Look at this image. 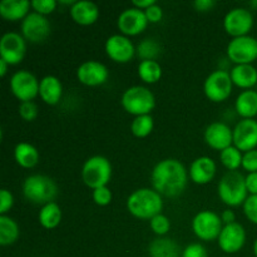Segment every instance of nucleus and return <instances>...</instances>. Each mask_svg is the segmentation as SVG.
<instances>
[{
    "mask_svg": "<svg viewBox=\"0 0 257 257\" xmlns=\"http://www.w3.org/2000/svg\"><path fill=\"white\" fill-rule=\"evenodd\" d=\"M188 172L181 161L166 158L153 167L151 183L153 190L165 197H178L187 187Z\"/></svg>",
    "mask_w": 257,
    "mask_h": 257,
    "instance_id": "nucleus-1",
    "label": "nucleus"
},
{
    "mask_svg": "<svg viewBox=\"0 0 257 257\" xmlns=\"http://www.w3.org/2000/svg\"><path fill=\"white\" fill-rule=\"evenodd\" d=\"M127 210L136 218L151 220L155 216L162 213V196L153 188H138L128 196Z\"/></svg>",
    "mask_w": 257,
    "mask_h": 257,
    "instance_id": "nucleus-2",
    "label": "nucleus"
},
{
    "mask_svg": "<svg viewBox=\"0 0 257 257\" xmlns=\"http://www.w3.org/2000/svg\"><path fill=\"white\" fill-rule=\"evenodd\" d=\"M58 185L53 178L45 175H32L23 182V195L35 205L54 202L58 196Z\"/></svg>",
    "mask_w": 257,
    "mask_h": 257,
    "instance_id": "nucleus-3",
    "label": "nucleus"
},
{
    "mask_svg": "<svg viewBox=\"0 0 257 257\" xmlns=\"http://www.w3.org/2000/svg\"><path fill=\"white\" fill-rule=\"evenodd\" d=\"M220 200L230 207H237L247 200L246 177L238 171H227L217 186Z\"/></svg>",
    "mask_w": 257,
    "mask_h": 257,
    "instance_id": "nucleus-4",
    "label": "nucleus"
},
{
    "mask_svg": "<svg viewBox=\"0 0 257 257\" xmlns=\"http://www.w3.org/2000/svg\"><path fill=\"white\" fill-rule=\"evenodd\" d=\"M120 103L124 110L130 114L138 115L151 114L156 107V97L152 90L143 85H133L123 92Z\"/></svg>",
    "mask_w": 257,
    "mask_h": 257,
    "instance_id": "nucleus-5",
    "label": "nucleus"
},
{
    "mask_svg": "<svg viewBox=\"0 0 257 257\" xmlns=\"http://www.w3.org/2000/svg\"><path fill=\"white\" fill-rule=\"evenodd\" d=\"M82 180L92 190L104 187L112 178V165L104 156H93L82 167Z\"/></svg>",
    "mask_w": 257,
    "mask_h": 257,
    "instance_id": "nucleus-6",
    "label": "nucleus"
},
{
    "mask_svg": "<svg viewBox=\"0 0 257 257\" xmlns=\"http://www.w3.org/2000/svg\"><path fill=\"white\" fill-rule=\"evenodd\" d=\"M232 88L233 83L230 73L223 69H217L211 73L203 84L206 97L213 103L225 102L232 93Z\"/></svg>",
    "mask_w": 257,
    "mask_h": 257,
    "instance_id": "nucleus-7",
    "label": "nucleus"
},
{
    "mask_svg": "<svg viewBox=\"0 0 257 257\" xmlns=\"http://www.w3.org/2000/svg\"><path fill=\"white\" fill-rule=\"evenodd\" d=\"M222 228L223 223L221 216L213 211H201L192 220L193 233L202 241L217 240Z\"/></svg>",
    "mask_w": 257,
    "mask_h": 257,
    "instance_id": "nucleus-8",
    "label": "nucleus"
},
{
    "mask_svg": "<svg viewBox=\"0 0 257 257\" xmlns=\"http://www.w3.org/2000/svg\"><path fill=\"white\" fill-rule=\"evenodd\" d=\"M226 53L228 59L236 65L251 64L257 59V39L251 35L232 38Z\"/></svg>",
    "mask_w": 257,
    "mask_h": 257,
    "instance_id": "nucleus-9",
    "label": "nucleus"
},
{
    "mask_svg": "<svg viewBox=\"0 0 257 257\" xmlns=\"http://www.w3.org/2000/svg\"><path fill=\"white\" fill-rule=\"evenodd\" d=\"M38 78L29 70H18L10 78V90L20 102H29L39 95Z\"/></svg>",
    "mask_w": 257,
    "mask_h": 257,
    "instance_id": "nucleus-10",
    "label": "nucleus"
},
{
    "mask_svg": "<svg viewBox=\"0 0 257 257\" xmlns=\"http://www.w3.org/2000/svg\"><path fill=\"white\" fill-rule=\"evenodd\" d=\"M22 35L25 40L34 44L43 43L50 35V22L45 15L32 12L22 22Z\"/></svg>",
    "mask_w": 257,
    "mask_h": 257,
    "instance_id": "nucleus-11",
    "label": "nucleus"
},
{
    "mask_svg": "<svg viewBox=\"0 0 257 257\" xmlns=\"http://www.w3.org/2000/svg\"><path fill=\"white\" fill-rule=\"evenodd\" d=\"M253 27V15L246 8H233L223 18V28L232 38L248 35Z\"/></svg>",
    "mask_w": 257,
    "mask_h": 257,
    "instance_id": "nucleus-12",
    "label": "nucleus"
},
{
    "mask_svg": "<svg viewBox=\"0 0 257 257\" xmlns=\"http://www.w3.org/2000/svg\"><path fill=\"white\" fill-rule=\"evenodd\" d=\"M27 52V43L22 34L8 32L0 39V58L9 65H17L23 62Z\"/></svg>",
    "mask_w": 257,
    "mask_h": 257,
    "instance_id": "nucleus-13",
    "label": "nucleus"
},
{
    "mask_svg": "<svg viewBox=\"0 0 257 257\" xmlns=\"http://www.w3.org/2000/svg\"><path fill=\"white\" fill-rule=\"evenodd\" d=\"M104 49L108 58H110L113 62L120 63V64L131 62L137 53L136 52L137 48L135 47L132 40L123 34L110 35L105 40Z\"/></svg>",
    "mask_w": 257,
    "mask_h": 257,
    "instance_id": "nucleus-14",
    "label": "nucleus"
},
{
    "mask_svg": "<svg viewBox=\"0 0 257 257\" xmlns=\"http://www.w3.org/2000/svg\"><path fill=\"white\" fill-rule=\"evenodd\" d=\"M148 19L143 10L135 7L127 8L119 14L117 19V27L125 37H136L146 30L148 27Z\"/></svg>",
    "mask_w": 257,
    "mask_h": 257,
    "instance_id": "nucleus-15",
    "label": "nucleus"
},
{
    "mask_svg": "<svg viewBox=\"0 0 257 257\" xmlns=\"http://www.w3.org/2000/svg\"><path fill=\"white\" fill-rule=\"evenodd\" d=\"M109 77V70L98 60H87L77 69V79L88 87H98L104 84Z\"/></svg>",
    "mask_w": 257,
    "mask_h": 257,
    "instance_id": "nucleus-16",
    "label": "nucleus"
},
{
    "mask_svg": "<svg viewBox=\"0 0 257 257\" xmlns=\"http://www.w3.org/2000/svg\"><path fill=\"white\" fill-rule=\"evenodd\" d=\"M218 246L226 253H236L245 246L246 231L238 222L223 226L217 238Z\"/></svg>",
    "mask_w": 257,
    "mask_h": 257,
    "instance_id": "nucleus-17",
    "label": "nucleus"
},
{
    "mask_svg": "<svg viewBox=\"0 0 257 257\" xmlns=\"http://www.w3.org/2000/svg\"><path fill=\"white\" fill-rule=\"evenodd\" d=\"M233 146L241 152L256 150L257 147V120L241 119L233 128Z\"/></svg>",
    "mask_w": 257,
    "mask_h": 257,
    "instance_id": "nucleus-18",
    "label": "nucleus"
},
{
    "mask_svg": "<svg viewBox=\"0 0 257 257\" xmlns=\"http://www.w3.org/2000/svg\"><path fill=\"white\" fill-rule=\"evenodd\" d=\"M205 141L208 147L223 151L233 143V130L223 122H213L205 130Z\"/></svg>",
    "mask_w": 257,
    "mask_h": 257,
    "instance_id": "nucleus-19",
    "label": "nucleus"
},
{
    "mask_svg": "<svg viewBox=\"0 0 257 257\" xmlns=\"http://www.w3.org/2000/svg\"><path fill=\"white\" fill-rule=\"evenodd\" d=\"M216 171H217V166L215 161L207 156H202V157L196 158L191 163L188 176L196 185H207L215 178Z\"/></svg>",
    "mask_w": 257,
    "mask_h": 257,
    "instance_id": "nucleus-20",
    "label": "nucleus"
},
{
    "mask_svg": "<svg viewBox=\"0 0 257 257\" xmlns=\"http://www.w3.org/2000/svg\"><path fill=\"white\" fill-rule=\"evenodd\" d=\"M70 17L79 25H92L99 18V8L89 0H79L70 7Z\"/></svg>",
    "mask_w": 257,
    "mask_h": 257,
    "instance_id": "nucleus-21",
    "label": "nucleus"
},
{
    "mask_svg": "<svg viewBox=\"0 0 257 257\" xmlns=\"http://www.w3.org/2000/svg\"><path fill=\"white\" fill-rule=\"evenodd\" d=\"M63 95V84L55 75H45L39 83V97L44 103L55 105L60 102Z\"/></svg>",
    "mask_w": 257,
    "mask_h": 257,
    "instance_id": "nucleus-22",
    "label": "nucleus"
},
{
    "mask_svg": "<svg viewBox=\"0 0 257 257\" xmlns=\"http://www.w3.org/2000/svg\"><path fill=\"white\" fill-rule=\"evenodd\" d=\"M30 7L32 2L28 0H3L0 3V15L8 22H23L29 14Z\"/></svg>",
    "mask_w": 257,
    "mask_h": 257,
    "instance_id": "nucleus-23",
    "label": "nucleus"
},
{
    "mask_svg": "<svg viewBox=\"0 0 257 257\" xmlns=\"http://www.w3.org/2000/svg\"><path fill=\"white\" fill-rule=\"evenodd\" d=\"M233 85L247 90L257 84V69L252 64L235 65L230 72Z\"/></svg>",
    "mask_w": 257,
    "mask_h": 257,
    "instance_id": "nucleus-24",
    "label": "nucleus"
},
{
    "mask_svg": "<svg viewBox=\"0 0 257 257\" xmlns=\"http://www.w3.org/2000/svg\"><path fill=\"white\" fill-rule=\"evenodd\" d=\"M235 109L242 119H253L257 115V92L252 89L242 90L236 98Z\"/></svg>",
    "mask_w": 257,
    "mask_h": 257,
    "instance_id": "nucleus-25",
    "label": "nucleus"
},
{
    "mask_svg": "<svg viewBox=\"0 0 257 257\" xmlns=\"http://www.w3.org/2000/svg\"><path fill=\"white\" fill-rule=\"evenodd\" d=\"M15 162L23 168H33L39 163V151L33 145L20 142L14 148Z\"/></svg>",
    "mask_w": 257,
    "mask_h": 257,
    "instance_id": "nucleus-26",
    "label": "nucleus"
},
{
    "mask_svg": "<svg viewBox=\"0 0 257 257\" xmlns=\"http://www.w3.org/2000/svg\"><path fill=\"white\" fill-rule=\"evenodd\" d=\"M150 257H180L177 242L168 237H157L148 246Z\"/></svg>",
    "mask_w": 257,
    "mask_h": 257,
    "instance_id": "nucleus-27",
    "label": "nucleus"
},
{
    "mask_svg": "<svg viewBox=\"0 0 257 257\" xmlns=\"http://www.w3.org/2000/svg\"><path fill=\"white\" fill-rule=\"evenodd\" d=\"M62 208L57 202H50L47 205L42 206L38 215V221L42 225V227L47 228V230H53V228L58 227L62 221Z\"/></svg>",
    "mask_w": 257,
    "mask_h": 257,
    "instance_id": "nucleus-28",
    "label": "nucleus"
},
{
    "mask_svg": "<svg viewBox=\"0 0 257 257\" xmlns=\"http://www.w3.org/2000/svg\"><path fill=\"white\" fill-rule=\"evenodd\" d=\"M20 230L17 221L7 215H0V245L10 246L19 238Z\"/></svg>",
    "mask_w": 257,
    "mask_h": 257,
    "instance_id": "nucleus-29",
    "label": "nucleus"
},
{
    "mask_svg": "<svg viewBox=\"0 0 257 257\" xmlns=\"http://www.w3.org/2000/svg\"><path fill=\"white\" fill-rule=\"evenodd\" d=\"M138 77L147 84H155L162 78V67L157 60H142L138 64Z\"/></svg>",
    "mask_w": 257,
    "mask_h": 257,
    "instance_id": "nucleus-30",
    "label": "nucleus"
},
{
    "mask_svg": "<svg viewBox=\"0 0 257 257\" xmlns=\"http://www.w3.org/2000/svg\"><path fill=\"white\" fill-rule=\"evenodd\" d=\"M242 152L233 145L220 152L221 163L228 171H237L238 168L242 167Z\"/></svg>",
    "mask_w": 257,
    "mask_h": 257,
    "instance_id": "nucleus-31",
    "label": "nucleus"
},
{
    "mask_svg": "<svg viewBox=\"0 0 257 257\" xmlns=\"http://www.w3.org/2000/svg\"><path fill=\"white\" fill-rule=\"evenodd\" d=\"M155 127V120L151 114L138 115L131 123V132L137 138H146L152 133Z\"/></svg>",
    "mask_w": 257,
    "mask_h": 257,
    "instance_id": "nucleus-32",
    "label": "nucleus"
},
{
    "mask_svg": "<svg viewBox=\"0 0 257 257\" xmlns=\"http://www.w3.org/2000/svg\"><path fill=\"white\" fill-rule=\"evenodd\" d=\"M137 55L142 60H157V58L161 55V45L153 39H143L138 44Z\"/></svg>",
    "mask_w": 257,
    "mask_h": 257,
    "instance_id": "nucleus-33",
    "label": "nucleus"
},
{
    "mask_svg": "<svg viewBox=\"0 0 257 257\" xmlns=\"http://www.w3.org/2000/svg\"><path fill=\"white\" fill-rule=\"evenodd\" d=\"M150 226L156 235L160 236V237H165L171 230V221L167 216H165L163 213H160V215L151 218Z\"/></svg>",
    "mask_w": 257,
    "mask_h": 257,
    "instance_id": "nucleus-34",
    "label": "nucleus"
},
{
    "mask_svg": "<svg viewBox=\"0 0 257 257\" xmlns=\"http://www.w3.org/2000/svg\"><path fill=\"white\" fill-rule=\"evenodd\" d=\"M18 112H19V115L25 122H33V120L37 119L38 114H39V108H38L37 103H34L33 100L20 102L19 107H18Z\"/></svg>",
    "mask_w": 257,
    "mask_h": 257,
    "instance_id": "nucleus-35",
    "label": "nucleus"
},
{
    "mask_svg": "<svg viewBox=\"0 0 257 257\" xmlns=\"http://www.w3.org/2000/svg\"><path fill=\"white\" fill-rule=\"evenodd\" d=\"M92 197L95 205L100 206V207H104V206H108L112 202L113 195L112 191H110L107 186H104V187H99L93 190Z\"/></svg>",
    "mask_w": 257,
    "mask_h": 257,
    "instance_id": "nucleus-36",
    "label": "nucleus"
},
{
    "mask_svg": "<svg viewBox=\"0 0 257 257\" xmlns=\"http://www.w3.org/2000/svg\"><path fill=\"white\" fill-rule=\"evenodd\" d=\"M58 3L55 0H33L32 8L34 9L35 13L45 15L52 14L55 9H57Z\"/></svg>",
    "mask_w": 257,
    "mask_h": 257,
    "instance_id": "nucleus-37",
    "label": "nucleus"
},
{
    "mask_svg": "<svg viewBox=\"0 0 257 257\" xmlns=\"http://www.w3.org/2000/svg\"><path fill=\"white\" fill-rule=\"evenodd\" d=\"M243 213L248 221L257 225V195H250L243 203Z\"/></svg>",
    "mask_w": 257,
    "mask_h": 257,
    "instance_id": "nucleus-38",
    "label": "nucleus"
},
{
    "mask_svg": "<svg viewBox=\"0 0 257 257\" xmlns=\"http://www.w3.org/2000/svg\"><path fill=\"white\" fill-rule=\"evenodd\" d=\"M14 205V196L7 188L0 190V215H7Z\"/></svg>",
    "mask_w": 257,
    "mask_h": 257,
    "instance_id": "nucleus-39",
    "label": "nucleus"
},
{
    "mask_svg": "<svg viewBox=\"0 0 257 257\" xmlns=\"http://www.w3.org/2000/svg\"><path fill=\"white\" fill-rule=\"evenodd\" d=\"M181 257H208V252L201 243H190L183 248Z\"/></svg>",
    "mask_w": 257,
    "mask_h": 257,
    "instance_id": "nucleus-40",
    "label": "nucleus"
},
{
    "mask_svg": "<svg viewBox=\"0 0 257 257\" xmlns=\"http://www.w3.org/2000/svg\"><path fill=\"white\" fill-rule=\"evenodd\" d=\"M242 168L248 173L257 172V150L248 151L243 153Z\"/></svg>",
    "mask_w": 257,
    "mask_h": 257,
    "instance_id": "nucleus-41",
    "label": "nucleus"
},
{
    "mask_svg": "<svg viewBox=\"0 0 257 257\" xmlns=\"http://www.w3.org/2000/svg\"><path fill=\"white\" fill-rule=\"evenodd\" d=\"M145 13L148 19V23H152V24L160 23L163 18V10L157 3L155 5H152V7L148 8V9H146Z\"/></svg>",
    "mask_w": 257,
    "mask_h": 257,
    "instance_id": "nucleus-42",
    "label": "nucleus"
},
{
    "mask_svg": "<svg viewBox=\"0 0 257 257\" xmlns=\"http://www.w3.org/2000/svg\"><path fill=\"white\" fill-rule=\"evenodd\" d=\"M216 2L215 0H196L193 2V7L197 12L201 13H207L215 8Z\"/></svg>",
    "mask_w": 257,
    "mask_h": 257,
    "instance_id": "nucleus-43",
    "label": "nucleus"
},
{
    "mask_svg": "<svg viewBox=\"0 0 257 257\" xmlns=\"http://www.w3.org/2000/svg\"><path fill=\"white\" fill-rule=\"evenodd\" d=\"M246 188L250 195H257V172L248 173L246 176Z\"/></svg>",
    "mask_w": 257,
    "mask_h": 257,
    "instance_id": "nucleus-44",
    "label": "nucleus"
},
{
    "mask_svg": "<svg viewBox=\"0 0 257 257\" xmlns=\"http://www.w3.org/2000/svg\"><path fill=\"white\" fill-rule=\"evenodd\" d=\"M221 220H222L223 226L225 225H231V223L236 222V215L231 208H227V210L223 211L221 213Z\"/></svg>",
    "mask_w": 257,
    "mask_h": 257,
    "instance_id": "nucleus-45",
    "label": "nucleus"
},
{
    "mask_svg": "<svg viewBox=\"0 0 257 257\" xmlns=\"http://www.w3.org/2000/svg\"><path fill=\"white\" fill-rule=\"evenodd\" d=\"M156 0H135V2H132V5L135 8H137V9H141L145 12L146 9H148L150 7H152V5L156 4Z\"/></svg>",
    "mask_w": 257,
    "mask_h": 257,
    "instance_id": "nucleus-46",
    "label": "nucleus"
},
{
    "mask_svg": "<svg viewBox=\"0 0 257 257\" xmlns=\"http://www.w3.org/2000/svg\"><path fill=\"white\" fill-rule=\"evenodd\" d=\"M8 67H9V64H8V63L5 62L4 59H2V58H0V75H2L3 78H4L5 75H7Z\"/></svg>",
    "mask_w": 257,
    "mask_h": 257,
    "instance_id": "nucleus-47",
    "label": "nucleus"
},
{
    "mask_svg": "<svg viewBox=\"0 0 257 257\" xmlns=\"http://www.w3.org/2000/svg\"><path fill=\"white\" fill-rule=\"evenodd\" d=\"M253 253L257 257V238L255 240V242H253Z\"/></svg>",
    "mask_w": 257,
    "mask_h": 257,
    "instance_id": "nucleus-48",
    "label": "nucleus"
},
{
    "mask_svg": "<svg viewBox=\"0 0 257 257\" xmlns=\"http://www.w3.org/2000/svg\"><path fill=\"white\" fill-rule=\"evenodd\" d=\"M250 5L252 8H256V9H257V0H253V2H251Z\"/></svg>",
    "mask_w": 257,
    "mask_h": 257,
    "instance_id": "nucleus-49",
    "label": "nucleus"
}]
</instances>
